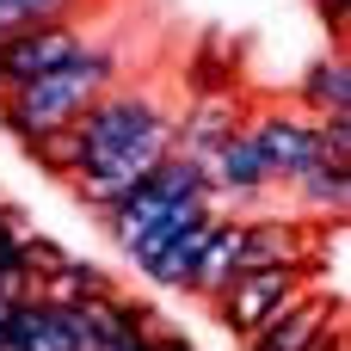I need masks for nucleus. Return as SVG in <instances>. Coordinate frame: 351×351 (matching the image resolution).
<instances>
[{
    "instance_id": "nucleus-16",
    "label": "nucleus",
    "mask_w": 351,
    "mask_h": 351,
    "mask_svg": "<svg viewBox=\"0 0 351 351\" xmlns=\"http://www.w3.org/2000/svg\"><path fill=\"white\" fill-rule=\"evenodd\" d=\"M315 6H321V19H327V25H333V43H346L351 37V0H315Z\"/></svg>"
},
{
    "instance_id": "nucleus-8",
    "label": "nucleus",
    "mask_w": 351,
    "mask_h": 351,
    "mask_svg": "<svg viewBox=\"0 0 351 351\" xmlns=\"http://www.w3.org/2000/svg\"><path fill=\"white\" fill-rule=\"evenodd\" d=\"M308 216H241V265H308Z\"/></svg>"
},
{
    "instance_id": "nucleus-13",
    "label": "nucleus",
    "mask_w": 351,
    "mask_h": 351,
    "mask_svg": "<svg viewBox=\"0 0 351 351\" xmlns=\"http://www.w3.org/2000/svg\"><path fill=\"white\" fill-rule=\"evenodd\" d=\"M234 271H241V216H216V228H210V241L197 253V271H191V290L185 296H204L210 302Z\"/></svg>"
},
{
    "instance_id": "nucleus-9",
    "label": "nucleus",
    "mask_w": 351,
    "mask_h": 351,
    "mask_svg": "<svg viewBox=\"0 0 351 351\" xmlns=\"http://www.w3.org/2000/svg\"><path fill=\"white\" fill-rule=\"evenodd\" d=\"M241 130V99L234 93H191L185 111H173V148L191 160H210V148Z\"/></svg>"
},
{
    "instance_id": "nucleus-17",
    "label": "nucleus",
    "mask_w": 351,
    "mask_h": 351,
    "mask_svg": "<svg viewBox=\"0 0 351 351\" xmlns=\"http://www.w3.org/2000/svg\"><path fill=\"white\" fill-rule=\"evenodd\" d=\"M148 351H197V346H191L185 333H173V327H154V346Z\"/></svg>"
},
{
    "instance_id": "nucleus-1",
    "label": "nucleus",
    "mask_w": 351,
    "mask_h": 351,
    "mask_svg": "<svg viewBox=\"0 0 351 351\" xmlns=\"http://www.w3.org/2000/svg\"><path fill=\"white\" fill-rule=\"evenodd\" d=\"M160 154H173V105L154 86H105L68 123V191L80 210H111Z\"/></svg>"
},
{
    "instance_id": "nucleus-14",
    "label": "nucleus",
    "mask_w": 351,
    "mask_h": 351,
    "mask_svg": "<svg viewBox=\"0 0 351 351\" xmlns=\"http://www.w3.org/2000/svg\"><path fill=\"white\" fill-rule=\"evenodd\" d=\"M31 290H43V296H56V302H99V296H111L117 284H111V271H99V265H86V259H62L56 271H43Z\"/></svg>"
},
{
    "instance_id": "nucleus-11",
    "label": "nucleus",
    "mask_w": 351,
    "mask_h": 351,
    "mask_svg": "<svg viewBox=\"0 0 351 351\" xmlns=\"http://www.w3.org/2000/svg\"><path fill=\"white\" fill-rule=\"evenodd\" d=\"M290 185V204H296V216H308V222H327V216H346L351 204V160H308L296 179H284Z\"/></svg>"
},
{
    "instance_id": "nucleus-7",
    "label": "nucleus",
    "mask_w": 351,
    "mask_h": 351,
    "mask_svg": "<svg viewBox=\"0 0 351 351\" xmlns=\"http://www.w3.org/2000/svg\"><path fill=\"white\" fill-rule=\"evenodd\" d=\"M204 179H210V197H265L278 179H271V167H265V154H259V142H253V130L241 123V130H228L216 148H210V160H204Z\"/></svg>"
},
{
    "instance_id": "nucleus-5",
    "label": "nucleus",
    "mask_w": 351,
    "mask_h": 351,
    "mask_svg": "<svg viewBox=\"0 0 351 351\" xmlns=\"http://www.w3.org/2000/svg\"><path fill=\"white\" fill-rule=\"evenodd\" d=\"M253 142H259V154H265V167H271V179H296L308 160H321L327 148H321V130H315V117L308 111H284V105H271V111H259L253 123ZM333 160V154H327Z\"/></svg>"
},
{
    "instance_id": "nucleus-15",
    "label": "nucleus",
    "mask_w": 351,
    "mask_h": 351,
    "mask_svg": "<svg viewBox=\"0 0 351 351\" xmlns=\"http://www.w3.org/2000/svg\"><path fill=\"white\" fill-rule=\"evenodd\" d=\"M86 0H0V37L19 25H43V19H74Z\"/></svg>"
},
{
    "instance_id": "nucleus-2",
    "label": "nucleus",
    "mask_w": 351,
    "mask_h": 351,
    "mask_svg": "<svg viewBox=\"0 0 351 351\" xmlns=\"http://www.w3.org/2000/svg\"><path fill=\"white\" fill-rule=\"evenodd\" d=\"M117 68H123V56H117V43H105V37H86L68 62H56L49 74H37V80H25V86H12V93H0V130L25 148V142H37V136H56V130H68L105 86H117Z\"/></svg>"
},
{
    "instance_id": "nucleus-3",
    "label": "nucleus",
    "mask_w": 351,
    "mask_h": 351,
    "mask_svg": "<svg viewBox=\"0 0 351 351\" xmlns=\"http://www.w3.org/2000/svg\"><path fill=\"white\" fill-rule=\"evenodd\" d=\"M308 284H315L308 265H241V271L210 296V308H216V321H222L228 339H247V333H259L284 302H296Z\"/></svg>"
},
{
    "instance_id": "nucleus-4",
    "label": "nucleus",
    "mask_w": 351,
    "mask_h": 351,
    "mask_svg": "<svg viewBox=\"0 0 351 351\" xmlns=\"http://www.w3.org/2000/svg\"><path fill=\"white\" fill-rule=\"evenodd\" d=\"M86 37H93V31L80 25V12H74V19H43V25L6 31V37H0V93H12V86H25V80L49 74V68L68 62Z\"/></svg>"
},
{
    "instance_id": "nucleus-12",
    "label": "nucleus",
    "mask_w": 351,
    "mask_h": 351,
    "mask_svg": "<svg viewBox=\"0 0 351 351\" xmlns=\"http://www.w3.org/2000/svg\"><path fill=\"white\" fill-rule=\"evenodd\" d=\"M296 111H308V117L351 111V56H346V43H333L327 56L308 62V74L296 80Z\"/></svg>"
},
{
    "instance_id": "nucleus-10",
    "label": "nucleus",
    "mask_w": 351,
    "mask_h": 351,
    "mask_svg": "<svg viewBox=\"0 0 351 351\" xmlns=\"http://www.w3.org/2000/svg\"><path fill=\"white\" fill-rule=\"evenodd\" d=\"M210 228H216V210L210 216H197V222H185L179 234H167L136 271L154 284V290H167V296H185L191 290V271H197V253H204V241H210Z\"/></svg>"
},
{
    "instance_id": "nucleus-6",
    "label": "nucleus",
    "mask_w": 351,
    "mask_h": 351,
    "mask_svg": "<svg viewBox=\"0 0 351 351\" xmlns=\"http://www.w3.org/2000/svg\"><path fill=\"white\" fill-rule=\"evenodd\" d=\"M346 315V296H333V290H321V284H308L296 302H284L259 333H247L241 351H308V339L327 327V321H339Z\"/></svg>"
}]
</instances>
